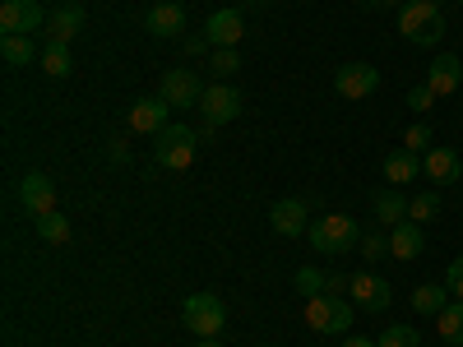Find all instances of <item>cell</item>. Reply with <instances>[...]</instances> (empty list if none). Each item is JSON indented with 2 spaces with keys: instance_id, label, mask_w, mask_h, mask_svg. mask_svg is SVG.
Returning a JSON list of instances; mask_svg holds the SVG:
<instances>
[{
  "instance_id": "6da1fadb",
  "label": "cell",
  "mask_w": 463,
  "mask_h": 347,
  "mask_svg": "<svg viewBox=\"0 0 463 347\" xmlns=\"http://www.w3.org/2000/svg\"><path fill=\"white\" fill-rule=\"evenodd\" d=\"M306 237H311V250H320V255H347L362 246V227L347 213H320L306 227Z\"/></svg>"
},
{
  "instance_id": "7a4b0ae2",
  "label": "cell",
  "mask_w": 463,
  "mask_h": 347,
  "mask_svg": "<svg viewBox=\"0 0 463 347\" xmlns=\"http://www.w3.org/2000/svg\"><path fill=\"white\" fill-rule=\"evenodd\" d=\"M399 33L408 37L412 47H436L445 37V14L436 0H403L399 10Z\"/></svg>"
},
{
  "instance_id": "3957f363",
  "label": "cell",
  "mask_w": 463,
  "mask_h": 347,
  "mask_svg": "<svg viewBox=\"0 0 463 347\" xmlns=\"http://www.w3.org/2000/svg\"><path fill=\"white\" fill-rule=\"evenodd\" d=\"M181 324L195 338H218L222 324H227V311H222V301L213 292H190L181 301Z\"/></svg>"
},
{
  "instance_id": "277c9868",
  "label": "cell",
  "mask_w": 463,
  "mask_h": 347,
  "mask_svg": "<svg viewBox=\"0 0 463 347\" xmlns=\"http://www.w3.org/2000/svg\"><path fill=\"white\" fill-rule=\"evenodd\" d=\"M195 148H200V135L190 126H167V130H158V139H153V158H158V167H167V172H185L190 163H195Z\"/></svg>"
},
{
  "instance_id": "5b68a950",
  "label": "cell",
  "mask_w": 463,
  "mask_h": 347,
  "mask_svg": "<svg viewBox=\"0 0 463 347\" xmlns=\"http://www.w3.org/2000/svg\"><path fill=\"white\" fill-rule=\"evenodd\" d=\"M353 315H357V305H353V301H338L334 292L306 301V324H311L316 333H347Z\"/></svg>"
},
{
  "instance_id": "8992f818",
  "label": "cell",
  "mask_w": 463,
  "mask_h": 347,
  "mask_svg": "<svg viewBox=\"0 0 463 347\" xmlns=\"http://www.w3.org/2000/svg\"><path fill=\"white\" fill-rule=\"evenodd\" d=\"M200 116H204V130H218L227 121H237L241 116V93L232 84H209L204 98H200Z\"/></svg>"
},
{
  "instance_id": "52a82bcc",
  "label": "cell",
  "mask_w": 463,
  "mask_h": 347,
  "mask_svg": "<svg viewBox=\"0 0 463 347\" xmlns=\"http://www.w3.org/2000/svg\"><path fill=\"white\" fill-rule=\"evenodd\" d=\"M334 89H338V98H347V102H362V98H371V93L380 89V70H375V65H366V61L338 65Z\"/></svg>"
},
{
  "instance_id": "ba28073f",
  "label": "cell",
  "mask_w": 463,
  "mask_h": 347,
  "mask_svg": "<svg viewBox=\"0 0 463 347\" xmlns=\"http://www.w3.org/2000/svg\"><path fill=\"white\" fill-rule=\"evenodd\" d=\"M47 28V14H43V5H37V0H5V5H0V33H43Z\"/></svg>"
},
{
  "instance_id": "9c48e42d",
  "label": "cell",
  "mask_w": 463,
  "mask_h": 347,
  "mask_svg": "<svg viewBox=\"0 0 463 347\" xmlns=\"http://www.w3.org/2000/svg\"><path fill=\"white\" fill-rule=\"evenodd\" d=\"M347 296H353L357 311H384V305L394 301L390 283H384L380 274H353L347 278Z\"/></svg>"
},
{
  "instance_id": "30bf717a",
  "label": "cell",
  "mask_w": 463,
  "mask_h": 347,
  "mask_svg": "<svg viewBox=\"0 0 463 347\" xmlns=\"http://www.w3.org/2000/svg\"><path fill=\"white\" fill-rule=\"evenodd\" d=\"M19 200H24V209L37 218V213H56V181L47 176V172H28L24 181H19Z\"/></svg>"
},
{
  "instance_id": "8fae6325",
  "label": "cell",
  "mask_w": 463,
  "mask_h": 347,
  "mask_svg": "<svg viewBox=\"0 0 463 347\" xmlns=\"http://www.w3.org/2000/svg\"><path fill=\"white\" fill-rule=\"evenodd\" d=\"M158 98H163V102H172V107H200L204 84H200L190 70H167V74H163V89H158Z\"/></svg>"
},
{
  "instance_id": "7c38bea8",
  "label": "cell",
  "mask_w": 463,
  "mask_h": 347,
  "mask_svg": "<svg viewBox=\"0 0 463 347\" xmlns=\"http://www.w3.org/2000/svg\"><path fill=\"white\" fill-rule=\"evenodd\" d=\"M204 37H209V47H213V52H218V47H237L241 37H246V19H241V10H213L209 23H204Z\"/></svg>"
},
{
  "instance_id": "4fadbf2b",
  "label": "cell",
  "mask_w": 463,
  "mask_h": 347,
  "mask_svg": "<svg viewBox=\"0 0 463 347\" xmlns=\"http://www.w3.org/2000/svg\"><path fill=\"white\" fill-rule=\"evenodd\" d=\"M80 28H84V10L80 5H61V10H52V19L43 28V42L47 47H70L74 37H80Z\"/></svg>"
},
{
  "instance_id": "5bb4252c",
  "label": "cell",
  "mask_w": 463,
  "mask_h": 347,
  "mask_svg": "<svg viewBox=\"0 0 463 347\" xmlns=\"http://www.w3.org/2000/svg\"><path fill=\"white\" fill-rule=\"evenodd\" d=\"M427 89H431L436 98H449V93L463 89V61H458L454 52H440V56L431 61V70H427Z\"/></svg>"
},
{
  "instance_id": "9a60e30c",
  "label": "cell",
  "mask_w": 463,
  "mask_h": 347,
  "mask_svg": "<svg viewBox=\"0 0 463 347\" xmlns=\"http://www.w3.org/2000/svg\"><path fill=\"white\" fill-rule=\"evenodd\" d=\"M172 102H163V98H139L135 107H130V130L135 135H158V130H167L172 121Z\"/></svg>"
},
{
  "instance_id": "2e32d148",
  "label": "cell",
  "mask_w": 463,
  "mask_h": 347,
  "mask_svg": "<svg viewBox=\"0 0 463 347\" xmlns=\"http://www.w3.org/2000/svg\"><path fill=\"white\" fill-rule=\"evenodd\" d=\"M421 176H427L431 185H454L463 176V163H458V153L454 148H427V158H421Z\"/></svg>"
},
{
  "instance_id": "e0dca14e",
  "label": "cell",
  "mask_w": 463,
  "mask_h": 347,
  "mask_svg": "<svg viewBox=\"0 0 463 347\" xmlns=\"http://www.w3.org/2000/svg\"><path fill=\"white\" fill-rule=\"evenodd\" d=\"M144 28L153 37H181L185 33V10L176 5V0H158V5L144 14Z\"/></svg>"
},
{
  "instance_id": "ac0fdd59",
  "label": "cell",
  "mask_w": 463,
  "mask_h": 347,
  "mask_svg": "<svg viewBox=\"0 0 463 347\" xmlns=\"http://www.w3.org/2000/svg\"><path fill=\"white\" fill-rule=\"evenodd\" d=\"M269 227H274L279 237H301V231L311 227V218H306L301 200H279L274 209H269Z\"/></svg>"
},
{
  "instance_id": "d6986e66",
  "label": "cell",
  "mask_w": 463,
  "mask_h": 347,
  "mask_svg": "<svg viewBox=\"0 0 463 347\" xmlns=\"http://www.w3.org/2000/svg\"><path fill=\"white\" fill-rule=\"evenodd\" d=\"M421 250H427V237H421V222H412V218H403L399 227H390V255L394 259H417Z\"/></svg>"
},
{
  "instance_id": "ffe728a7",
  "label": "cell",
  "mask_w": 463,
  "mask_h": 347,
  "mask_svg": "<svg viewBox=\"0 0 463 347\" xmlns=\"http://www.w3.org/2000/svg\"><path fill=\"white\" fill-rule=\"evenodd\" d=\"M421 176V163H417V153H408V148H394L390 158H384V181H390L394 190H403L408 181H417Z\"/></svg>"
},
{
  "instance_id": "44dd1931",
  "label": "cell",
  "mask_w": 463,
  "mask_h": 347,
  "mask_svg": "<svg viewBox=\"0 0 463 347\" xmlns=\"http://www.w3.org/2000/svg\"><path fill=\"white\" fill-rule=\"evenodd\" d=\"M408 204L412 200H403V190H380V195H375V222L380 227H399L403 218H408Z\"/></svg>"
},
{
  "instance_id": "7402d4cb",
  "label": "cell",
  "mask_w": 463,
  "mask_h": 347,
  "mask_svg": "<svg viewBox=\"0 0 463 347\" xmlns=\"http://www.w3.org/2000/svg\"><path fill=\"white\" fill-rule=\"evenodd\" d=\"M449 301H454V296H449V287H445V283H440V287H436V283L412 287V311H417V315H440Z\"/></svg>"
},
{
  "instance_id": "603a6c76",
  "label": "cell",
  "mask_w": 463,
  "mask_h": 347,
  "mask_svg": "<svg viewBox=\"0 0 463 347\" xmlns=\"http://www.w3.org/2000/svg\"><path fill=\"white\" fill-rule=\"evenodd\" d=\"M0 56H5V65H33L43 61V52H37V42L28 33H10L5 42H0Z\"/></svg>"
},
{
  "instance_id": "cb8c5ba5",
  "label": "cell",
  "mask_w": 463,
  "mask_h": 347,
  "mask_svg": "<svg viewBox=\"0 0 463 347\" xmlns=\"http://www.w3.org/2000/svg\"><path fill=\"white\" fill-rule=\"evenodd\" d=\"M33 222H37V237H43L47 246H65V241L74 237V227H70L65 213H37Z\"/></svg>"
},
{
  "instance_id": "d4e9b609",
  "label": "cell",
  "mask_w": 463,
  "mask_h": 347,
  "mask_svg": "<svg viewBox=\"0 0 463 347\" xmlns=\"http://www.w3.org/2000/svg\"><path fill=\"white\" fill-rule=\"evenodd\" d=\"M436 333H440L449 347H463V301H449L445 311L436 315Z\"/></svg>"
},
{
  "instance_id": "484cf974",
  "label": "cell",
  "mask_w": 463,
  "mask_h": 347,
  "mask_svg": "<svg viewBox=\"0 0 463 347\" xmlns=\"http://www.w3.org/2000/svg\"><path fill=\"white\" fill-rule=\"evenodd\" d=\"M292 287H297L306 301H311V296H325V292H329V278L320 274V268L306 264V268H297V274H292Z\"/></svg>"
},
{
  "instance_id": "4316f807",
  "label": "cell",
  "mask_w": 463,
  "mask_h": 347,
  "mask_svg": "<svg viewBox=\"0 0 463 347\" xmlns=\"http://www.w3.org/2000/svg\"><path fill=\"white\" fill-rule=\"evenodd\" d=\"M43 65L52 80H70V70H74V61H70V47H43Z\"/></svg>"
},
{
  "instance_id": "83f0119b",
  "label": "cell",
  "mask_w": 463,
  "mask_h": 347,
  "mask_svg": "<svg viewBox=\"0 0 463 347\" xmlns=\"http://www.w3.org/2000/svg\"><path fill=\"white\" fill-rule=\"evenodd\" d=\"M408 218H412V222H436V218H440V195H436V190L417 195V200L408 204Z\"/></svg>"
},
{
  "instance_id": "f1b7e54d",
  "label": "cell",
  "mask_w": 463,
  "mask_h": 347,
  "mask_svg": "<svg viewBox=\"0 0 463 347\" xmlns=\"http://www.w3.org/2000/svg\"><path fill=\"white\" fill-rule=\"evenodd\" d=\"M403 148H408V153H427V148H436V130H431L427 121L408 126V130H403Z\"/></svg>"
},
{
  "instance_id": "f546056e",
  "label": "cell",
  "mask_w": 463,
  "mask_h": 347,
  "mask_svg": "<svg viewBox=\"0 0 463 347\" xmlns=\"http://www.w3.org/2000/svg\"><path fill=\"white\" fill-rule=\"evenodd\" d=\"M375 342H380V347H417L421 338H417V329H412V324H390Z\"/></svg>"
},
{
  "instance_id": "4dcf8cb0",
  "label": "cell",
  "mask_w": 463,
  "mask_h": 347,
  "mask_svg": "<svg viewBox=\"0 0 463 347\" xmlns=\"http://www.w3.org/2000/svg\"><path fill=\"white\" fill-rule=\"evenodd\" d=\"M209 65H213V74H218V80H232V74L241 70V56H237V47H218Z\"/></svg>"
},
{
  "instance_id": "1f68e13d",
  "label": "cell",
  "mask_w": 463,
  "mask_h": 347,
  "mask_svg": "<svg viewBox=\"0 0 463 347\" xmlns=\"http://www.w3.org/2000/svg\"><path fill=\"white\" fill-rule=\"evenodd\" d=\"M384 255H390V237H380V231H362V259L375 264Z\"/></svg>"
},
{
  "instance_id": "d6a6232c",
  "label": "cell",
  "mask_w": 463,
  "mask_h": 347,
  "mask_svg": "<svg viewBox=\"0 0 463 347\" xmlns=\"http://www.w3.org/2000/svg\"><path fill=\"white\" fill-rule=\"evenodd\" d=\"M445 287H449V296H454V301H463V255H454V259H449Z\"/></svg>"
},
{
  "instance_id": "836d02e7",
  "label": "cell",
  "mask_w": 463,
  "mask_h": 347,
  "mask_svg": "<svg viewBox=\"0 0 463 347\" xmlns=\"http://www.w3.org/2000/svg\"><path fill=\"white\" fill-rule=\"evenodd\" d=\"M403 102H408L412 111H431V107H436V93H431L427 84H421V89H412V93H408Z\"/></svg>"
},
{
  "instance_id": "e575fe53",
  "label": "cell",
  "mask_w": 463,
  "mask_h": 347,
  "mask_svg": "<svg viewBox=\"0 0 463 347\" xmlns=\"http://www.w3.org/2000/svg\"><path fill=\"white\" fill-rule=\"evenodd\" d=\"M343 347H380V342H375V338H366V333H362V338L353 333V338H343Z\"/></svg>"
},
{
  "instance_id": "d590c367",
  "label": "cell",
  "mask_w": 463,
  "mask_h": 347,
  "mask_svg": "<svg viewBox=\"0 0 463 347\" xmlns=\"http://www.w3.org/2000/svg\"><path fill=\"white\" fill-rule=\"evenodd\" d=\"M200 347H218V338H200Z\"/></svg>"
},
{
  "instance_id": "8d00e7d4",
  "label": "cell",
  "mask_w": 463,
  "mask_h": 347,
  "mask_svg": "<svg viewBox=\"0 0 463 347\" xmlns=\"http://www.w3.org/2000/svg\"><path fill=\"white\" fill-rule=\"evenodd\" d=\"M375 5H399V0H375Z\"/></svg>"
},
{
  "instance_id": "74e56055",
  "label": "cell",
  "mask_w": 463,
  "mask_h": 347,
  "mask_svg": "<svg viewBox=\"0 0 463 347\" xmlns=\"http://www.w3.org/2000/svg\"><path fill=\"white\" fill-rule=\"evenodd\" d=\"M246 5H264V0H246Z\"/></svg>"
},
{
  "instance_id": "f35d334b",
  "label": "cell",
  "mask_w": 463,
  "mask_h": 347,
  "mask_svg": "<svg viewBox=\"0 0 463 347\" xmlns=\"http://www.w3.org/2000/svg\"><path fill=\"white\" fill-rule=\"evenodd\" d=\"M458 5H463V0H458Z\"/></svg>"
}]
</instances>
